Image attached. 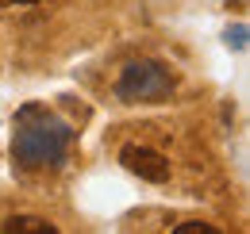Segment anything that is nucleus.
Returning a JSON list of instances; mask_svg holds the SVG:
<instances>
[{"label":"nucleus","instance_id":"obj_1","mask_svg":"<svg viewBox=\"0 0 250 234\" xmlns=\"http://www.w3.org/2000/svg\"><path fill=\"white\" fill-rule=\"evenodd\" d=\"M173 85H177V77L166 61L139 58L124 65V73L116 81V96L124 104H162V100H169Z\"/></svg>","mask_w":250,"mask_h":234},{"label":"nucleus","instance_id":"obj_2","mask_svg":"<svg viewBox=\"0 0 250 234\" xmlns=\"http://www.w3.org/2000/svg\"><path fill=\"white\" fill-rule=\"evenodd\" d=\"M120 161H124L127 173H135L139 180H150V184L169 180V157H166V154H158V150H150V146L131 142V146L120 150Z\"/></svg>","mask_w":250,"mask_h":234},{"label":"nucleus","instance_id":"obj_3","mask_svg":"<svg viewBox=\"0 0 250 234\" xmlns=\"http://www.w3.org/2000/svg\"><path fill=\"white\" fill-rule=\"evenodd\" d=\"M4 234H54V223L42 215H12L4 219Z\"/></svg>","mask_w":250,"mask_h":234},{"label":"nucleus","instance_id":"obj_4","mask_svg":"<svg viewBox=\"0 0 250 234\" xmlns=\"http://www.w3.org/2000/svg\"><path fill=\"white\" fill-rule=\"evenodd\" d=\"M173 234H219L212 223H200V219H192V223H177Z\"/></svg>","mask_w":250,"mask_h":234},{"label":"nucleus","instance_id":"obj_5","mask_svg":"<svg viewBox=\"0 0 250 234\" xmlns=\"http://www.w3.org/2000/svg\"><path fill=\"white\" fill-rule=\"evenodd\" d=\"M42 0H0V8H35Z\"/></svg>","mask_w":250,"mask_h":234}]
</instances>
